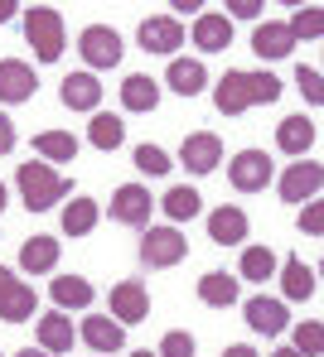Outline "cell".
Segmentation results:
<instances>
[{
    "mask_svg": "<svg viewBox=\"0 0 324 357\" xmlns=\"http://www.w3.org/2000/svg\"><path fill=\"white\" fill-rule=\"evenodd\" d=\"M281 97V82L271 73H247V68H228L213 87V102L223 116H242L247 107H271Z\"/></svg>",
    "mask_w": 324,
    "mask_h": 357,
    "instance_id": "1",
    "label": "cell"
},
{
    "mask_svg": "<svg viewBox=\"0 0 324 357\" xmlns=\"http://www.w3.org/2000/svg\"><path fill=\"white\" fill-rule=\"evenodd\" d=\"M15 183H20V198H24V208L29 213H49L54 203H64L68 193H73V183H68L64 174H54L49 165H20V174H15Z\"/></svg>",
    "mask_w": 324,
    "mask_h": 357,
    "instance_id": "2",
    "label": "cell"
},
{
    "mask_svg": "<svg viewBox=\"0 0 324 357\" xmlns=\"http://www.w3.org/2000/svg\"><path fill=\"white\" fill-rule=\"evenodd\" d=\"M24 39L39 54V63H59L64 59V15L54 5H34L24 10Z\"/></svg>",
    "mask_w": 324,
    "mask_h": 357,
    "instance_id": "3",
    "label": "cell"
},
{
    "mask_svg": "<svg viewBox=\"0 0 324 357\" xmlns=\"http://www.w3.org/2000/svg\"><path fill=\"white\" fill-rule=\"evenodd\" d=\"M189 256V241L179 227H150L145 237H140V261L150 266V271H170V266H179Z\"/></svg>",
    "mask_w": 324,
    "mask_h": 357,
    "instance_id": "4",
    "label": "cell"
},
{
    "mask_svg": "<svg viewBox=\"0 0 324 357\" xmlns=\"http://www.w3.org/2000/svg\"><path fill=\"white\" fill-rule=\"evenodd\" d=\"M78 54L92 63V68H117L122 63V34L112 29V24H87L82 34H78Z\"/></svg>",
    "mask_w": 324,
    "mask_h": 357,
    "instance_id": "5",
    "label": "cell"
},
{
    "mask_svg": "<svg viewBox=\"0 0 324 357\" xmlns=\"http://www.w3.org/2000/svg\"><path fill=\"white\" fill-rule=\"evenodd\" d=\"M228 178L237 193H261L271 183V155L266 150H237L233 165H228Z\"/></svg>",
    "mask_w": 324,
    "mask_h": 357,
    "instance_id": "6",
    "label": "cell"
},
{
    "mask_svg": "<svg viewBox=\"0 0 324 357\" xmlns=\"http://www.w3.org/2000/svg\"><path fill=\"white\" fill-rule=\"evenodd\" d=\"M179 165H184L189 174H213V169L223 165V140H218L213 130H194V135H184V145H179Z\"/></svg>",
    "mask_w": 324,
    "mask_h": 357,
    "instance_id": "7",
    "label": "cell"
},
{
    "mask_svg": "<svg viewBox=\"0 0 324 357\" xmlns=\"http://www.w3.org/2000/svg\"><path fill=\"white\" fill-rule=\"evenodd\" d=\"M0 319L5 324L34 319V285L15 280V271H5V266H0Z\"/></svg>",
    "mask_w": 324,
    "mask_h": 357,
    "instance_id": "8",
    "label": "cell"
},
{
    "mask_svg": "<svg viewBox=\"0 0 324 357\" xmlns=\"http://www.w3.org/2000/svg\"><path fill=\"white\" fill-rule=\"evenodd\" d=\"M150 213H155L150 188H140V183H122V188L112 193V218H117V222H126V227H145Z\"/></svg>",
    "mask_w": 324,
    "mask_h": 357,
    "instance_id": "9",
    "label": "cell"
},
{
    "mask_svg": "<svg viewBox=\"0 0 324 357\" xmlns=\"http://www.w3.org/2000/svg\"><path fill=\"white\" fill-rule=\"evenodd\" d=\"M112 319L126 328V324H145L150 319V290L140 280H122L112 285Z\"/></svg>",
    "mask_w": 324,
    "mask_h": 357,
    "instance_id": "10",
    "label": "cell"
},
{
    "mask_svg": "<svg viewBox=\"0 0 324 357\" xmlns=\"http://www.w3.org/2000/svg\"><path fill=\"white\" fill-rule=\"evenodd\" d=\"M184 44V24L175 15H150L140 20V49L145 54H175Z\"/></svg>",
    "mask_w": 324,
    "mask_h": 357,
    "instance_id": "11",
    "label": "cell"
},
{
    "mask_svg": "<svg viewBox=\"0 0 324 357\" xmlns=\"http://www.w3.org/2000/svg\"><path fill=\"white\" fill-rule=\"evenodd\" d=\"M78 338L92 348V353H122L126 348V328L112 319V314H92V319H82V328H78Z\"/></svg>",
    "mask_w": 324,
    "mask_h": 357,
    "instance_id": "12",
    "label": "cell"
},
{
    "mask_svg": "<svg viewBox=\"0 0 324 357\" xmlns=\"http://www.w3.org/2000/svg\"><path fill=\"white\" fill-rule=\"evenodd\" d=\"M320 188H324V169L310 165V160H300V165H290V169L281 174V198H286V203H315Z\"/></svg>",
    "mask_w": 324,
    "mask_h": 357,
    "instance_id": "13",
    "label": "cell"
},
{
    "mask_svg": "<svg viewBox=\"0 0 324 357\" xmlns=\"http://www.w3.org/2000/svg\"><path fill=\"white\" fill-rule=\"evenodd\" d=\"M34 68L20 59H0V102H10V107H20V102H29L34 97Z\"/></svg>",
    "mask_w": 324,
    "mask_h": 357,
    "instance_id": "14",
    "label": "cell"
},
{
    "mask_svg": "<svg viewBox=\"0 0 324 357\" xmlns=\"http://www.w3.org/2000/svg\"><path fill=\"white\" fill-rule=\"evenodd\" d=\"M208 241H218V246H242V241H247V213L233 208V203L213 208V213H208Z\"/></svg>",
    "mask_w": 324,
    "mask_h": 357,
    "instance_id": "15",
    "label": "cell"
},
{
    "mask_svg": "<svg viewBox=\"0 0 324 357\" xmlns=\"http://www.w3.org/2000/svg\"><path fill=\"white\" fill-rule=\"evenodd\" d=\"M194 44L203 54H228V44H233V20L218 15V10H203L194 20Z\"/></svg>",
    "mask_w": 324,
    "mask_h": 357,
    "instance_id": "16",
    "label": "cell"
},
{
    "mask_svg": "<svg viewBox=\"0 0 324 357\" xmlns=\"http://www.w3.org/2000/svg\"><path fill=\"white\" fill-rule=\"evenodd\" d=\"M59 97H64L68 112H97V107H102V82H97L92 73H68Z\"/></svg>",
    "mask_w": 324,
    "mask_h": 357,
    "instance_id": "17",
    "label": "cell"
},
{
    "mask_svg": "<svg viewBox=\"0 0 324 357\" xmlns=\"http://www.w3.org/2000/svg\"><path fill=\"white\" fill-rule=\"evenodd\" d=\"M242 314H247V324H252V333H266V338H276V333H286V304L281 299H266V295H257V299H247L242 304Z\"/></svg>",
    "mask_w": 324,
    "mask_h": 357,
    "instance_id": "18",
    "label": "cell"
},
{
    "mask_svg": "<svg viewBox=\"0 0 324 357\" xmlns=\"http://www.w3.org/2000/svg\"><path fill=\"white\" fill-rule=\"evenodd\" d=\"M59 256H64V241H59V237H44V232L20 246V266H24L29 275H49V271L59 266Z\"/></svg>",
    "mask_w": 324,
    "mask_h": 357,
    "instance_id": "19",
    "label": "cell"
},
{
    "mask_svg": "<svg viewBox=\"0 0 324 357\" xmlns=\"http://www.w3.org/2000/svg\"><path fill=\"white\" fill-rule=\"evenodd\" d=\"M315 121L310 116H286L281 126H276V145L286 150V155H295V160H305L310 155V145H315Z\"/></svg>",
    "mask_w": 324,
    "mask_h": 357,
    "instance_id": "20",
    "label": "cell"
},
{
    "mask_svg": "<svg viewBox=\"0 0 324 357\" xmlns=\"http://www.w3.org/2000/svg\"><path fill=\"white\" fill-rule=\"evenodd\" d=\"M165 82H170V92H179V97H198V92L208 87V68L198 59H170Z\"/></svg>",
    "mask_w": 324,
    "mask_h": 357,
    "instance_id": "21",
    "label": "cell"
},
{
    "mask_svg": "<svg viewBox=\"0 0 324 357\" xmlns=\"http://www.w3.org/2000/svg\"><path fill=\"white\" fill-rule=\"evenodd\" d=\"M290 49H295V39H290L286 24H276V20L257 24V34H252V54L257 59H290Z\"/></svg>",
    "mask_w": 324,
    "mask_h": 357,
    "instance_id": "22",
    "label": "cell"
},
{
    "mask_svg": "<svg viewBox=\"0 0 324 357\" xmlns=\"http://www.w3.org/2000/svg\"><path fill=\"white\" fill-rule=\"evenodd\" d=\"M276 271H281V290H286V299H315L320 280H315V271H310L300 256H290V261L276 266Z\"/></svg>",
    "mask_w": 324,
    "mask_h": 357,
    "instance_id": "23",
    "label": "cell"
},
{
    "mask_svg": "<svg viewBox=\"0 0 324 357\" xmlns=\"http://www.w3.org/2000/svg\"><path fill=\"white\" fill-rule=\"evenodd\" d=\"M122 107L126 112H155L160 107V82L145 77V73H131L126 82H122Z\"/></svg>",
    "mask_w": 324,
    "mask_h": 357,
    "instance_id": "24",
    "label": "cell"
},
{
    "mask_svg": "<svg viewBox=\"0 0 324 357\" xmlns=\"http://www.w3.org/2000/svg\"><path fill=\"white\" fill-rule=\"evenodd\" d=\"M73 319L68 314H44L39 319V348L44 353H73Z\"/></svg>",
    "mask_w": 324,
    "mask_h": 357,
    "instance_id": "25",
    "label": "cell"
},
{
    "mask_svg": "<svg viewBox=\"0 0 324 357\" xmlns=\"http://www.w3.org/2000/svg\"><path fill=\"white\" fill-rule=\"evenodd\" d=\"M49 295H54L59 309H87V304L97 299V290H92V280H82V275H59V280L49 285Z\"/></svg>",
    "mask_w": 324,
    "mask_h": 357,
    "instance_id": "26",
    "label": "cell"
},
{
    "mask_svg": "<svg viewBox=\"0 0 324 357\" xmlns=\"http://www.w3.org/2000/svg\"><path fill=\"white\" fill-rule=\"evenodd\" d=\"M34 155H44L49 165H73L78 160V140L68 130H39L34 135Z\"/></svg>",
    "mask_w": 324,
    "mask_h": 357,
    "instance_id": "27",
    "label": "cell"
},
{
    "mask_svg": "<svg viewBox=\"0 0 324 357\" xmlns=\"http://www.w3.org/2000/svg\"><path fill=\"white\" fill-rule=\"evenodd\" d=\"M198 299H203L208 309H233V304H237V280L223 275V271H208V275L198 280Z\"/></svg>",
    "mask_w": 324,
    "mask_h": 357,
    "instance_id": "28",
    "label": "cell"
},
{
    "mask_svg": "<svg viewBox=\"0 0 324 357\" xmlns=\"http://www.w3.org/2000/svg\"><path fill=\"white\" fill-rule=\"evenodd\" d=\"M97 218H102V203L97 198H73L64 208V232L68 237H87L97 227Z\"/></svg>",
    "mask_w": 324,
    "mask_h": 357,
    "instance_id": "29",
    "label": "cell"
},
{
    "mask_svg": "<svg viewBox=\"0 0 324 357\" xmlns=\"http://www.w3.org/2000/svg\"><path fill=\"white\" fill-rule=\"evenodd\" d=\"M160 208H165V218H170V222H189V218L203 213V198H198V188L179 183V188H170V193L160 198Z\"/></svg>",
    "mask_w": 324,
    "mask_h": 357,
    "instance_id": "30",
    "label": "cell"
},
{
    "mask_svg": "<svg viewBox=\"0 0 324 357\" xmlns=\"http://www.w3.org/2000/svg\"><path fill=\"white\" fill-rule=\"evenodd\" d=\"M87 140H92L97 150H117V145L126 140V126H122V116L92 112V126H87Z\"/></svg>",
    "mask_w": 324,
    "mask_h": 357,
    "instance_id": "31",
    "label": "cell"
},
{
    "mask_svg": "<svg viewBox=\"0 0 324 357\" xmlns=\"http://www.w3.org/2000/svg\"><path fill=\"white\" fill-rule=\"evenodd\" d=\"M276 266H281V261H276L271 246H247V251H242V280H271Z\"/></svg>",
    "mask_w": 324,
    "mask_h": 357,
    "instance_id": "32",
    "label": "cell"
},
{
    "mask_svg": "<svg viewBox=\"0 0 324 357\" xmlns=\"http://www.w3.org/2000/svg\"><path fill=\"white\" fill-rule=\"evenodd\" d=\"M286 29H290V39H320V34H324L320 5H305V10H295V20H290Z\"/></svg>",
    "mask_w": 324,
    "mask_h": 357,
    "instance_id": "33",
    "label": "cell"
},
{
    "mask_svg": "<svg viewBox=\"0 0 324 357\" xmlns=\"http://www.w3.org/2000/svg\"><path fill=\"white\" fill-rule=\"evenodd\" d=\"M135 169L150 174V178H160V174H170L175 165H170V155H165L160 145H135Z\"/></svg>",
    "mask_w": 324,
    "mask_h": 357,
    "instance_id": "34",
    "label": "cell"
},
{
    "mask_svg": "<svg viewBox=\"0 0 324 357\" xmlns=\"http://www.w3.org/2000/svg\"><path fill=\"white\" fill-rule=\"evenodd\" d=\"M295 353L300 357H320L324 353V324L320 319H305V324L295 328Z\"/></svg>",
    "mask_w": 324,
    "mask_h": 357,
    "instance_id": "35",
    "label": "cell"
},
{
    "mask_svg": "<svg viewBox=\"0 0 324 357\" xmlns=\"http://www.w3.org/2000/svg\"><path fill=\"white\" fill-rule=\"evenodd\" d=\"M295 82H300V92H305L315 107L324 102V77H320V68H305V63H300V68H295Z\"/></svg>",
    "mask_w": 324,
    "mask_h": 357,
    "instance_id": "36",
    "label": "cell"
},
{
    "mask_svg": "<svg viewBox=\"0 0 324 357\" xmlns=\"http://www.w3.org/2000/svg\"><path fill=\"white\" fill-rule=\"evenodd\" d=\"M155 357H194V338L184 328H175V333H165V343H160Z\"/></svg>",
    "mask_w": 324,
    "mask_h": 357,
    "instance_id": "37",
    "label": "cell"
},
{
    "mask_svg": "<svg viewBox=\"0 0 324 357\" xmlns=\"http://www.w3.org/2000/svg\"><path fill=\"white\" fill-rule=\"evenodd\" d=\"M300 232H310V237H320V232H324V208H320V203H305V213H300Z\"/></svg>",
    "mask_w": 324,
    "mask_h": 357,
    "instance_id": "38",
    "label": "cell"
},
{
    "mask_svg": "<svg viewBox=\"0 0 324 357\" xmlns=\"http://www.w3.org/2000/svg\"><path fill=\"white\" fill-rule=\"evenodd\" d=\"M228 10H233V20H257L266 5H261V0H233Z\"/></svg>",
    "mask_w": 324,
    "mask_h": 357,
    "instance_id": "39",
    "label": "cell"
},
{
    "mask_svg": "<svg viewBox=\"0 0 324 357\" xmlns=\"http://www.w3.org/2000/svg\"><path fill=\"white\" fill-rule=\"evenodd\" d=\"M10 150H15V121L0 112V155H10Z\"/></svg>",
    "mask_w": 324,
    "mask_h": 357,
    "instance_id": "40",
    "label": "cell"
},
{
    "mask_svg": "<svg viewBox=\"0 0 324 357\" xmlns=\"http://www.w3.org/2000/svg\"><path fill=\"white\" fill-rule=\"evenodd\" d=\"M15 10H20V0H0V24H10V20H15Z\"/></svg>",
    "mask_w": 324,
    "mask_h": 357,
    "instance_id": "41",
    "label": "cell"
},
{
    "mask_svg": "<svg viewBox=\"0 0 324 357\" xmlns=\"http://www.w3.org/2000/svg\"><path fill=\"white\" fill-rule=\"evenodd\" d=\"M223 357H257V348H247V343H233V348H223Z\"/></svg>",
    "mask_w": 324,
    "mask_h": 357,
    "instance_id": "42",
    "label": "cell"
},
{
    "mask_svg": "<svg viewBox=\"0 0 324 357\" xmlns=\"http://www.w3.org/2000/svg\"><path fill=\"white\" fill-rule=\"evenodd\" d=\"M15 357H49L44 348H24V353H15Z\"/></svg>",
    "mask_w": 324,
    "mask_h": 357,
    "instance_id": "43",
    "label": "cell"
},
{
    "mask_svg": "<svg viewBox=\"0 0 324 357\" xmlns=\"http://www.w3.org/2000/svg\"><path fill=\"white\" fill-rule=\"evenodd\" d=\"M271 357H300V353H295V348H276Z\"/></svg>",
    "mask_w": 324,
    "mask_h": 357,
    "instance_id": "44",
    "label": "cell"
},
{
    "mask_svg": "<svg viewBox=\"0 0 324 357\" xmlns=\"http://www.w3.org/2000/svg\"><path fill=\"white\" fill-rule=\"evenodd\" d=\"M0 208H5V183H0Z\"/></svg>",
    "mask_w": 324,
    "mask_h": 357,
    "instance_id": "45",
    "label": "cell"
},
{
    "mask_svg": "<svg viewBox=\"0 0 324 357\" xmlns=\"http://www.w3.org/2000/svg\"><path fill=\"white\" fill-rule=\"evenodd\" d=\"M131 357H155V353H131Z\"/></svg>",
    "mask_w": 324,
    "mask_h": 357,
    "instance_id": "46",
    "label": "cell"
},
{
    "mask_svg": "<svg viewBox=\"0 0 324 357\" xmlns=\"http://www.w3.org/2000/svg\"><path fill=\"white\" fill-rule=\"evenodd\" d=\"M0 357H5V353H0Z\"/></svg>",
    "mask_w": 324,
    "mask_h": 357,
    "instance_id": "47",
    "label": "cell"
}]
</instances>
